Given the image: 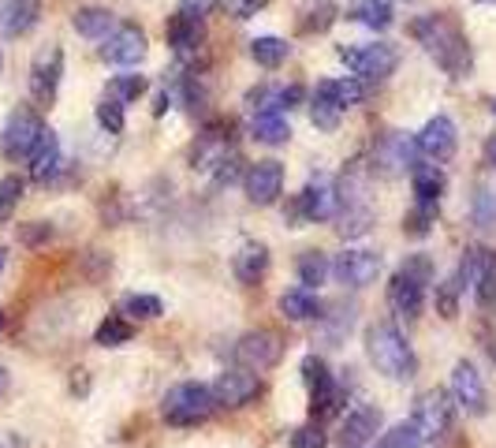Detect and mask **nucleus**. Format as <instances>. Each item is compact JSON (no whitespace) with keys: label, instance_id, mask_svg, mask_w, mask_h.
I'll list each match as a JSON object with an SVG mask.
<instances>
[{"label":"nucleus","instance_id":"obj_12","mask_svg":"<svg viewBox=\"0 0 496 448\" xmlns=\"http://www.w3.org/2000/svg\"><path fill=\"white\" fill-rule=\"evenodd\" d=\"M60 78H64V49L49 46L46 53H37L34 68H30V94L37 105H53L57 90H60Z\"/></svg>","mask_w":496,"mask_h":448},{"label":"nucleus","instance_id":"obj_35","mask_svg":"<svg viewBox=\"0 0 496 448\" xmlns=\"http://www.w3.org/2000/svg\"><path fill=\"white\" fill-rule=\"evenodd\" d=\"M336 232L344 235V239H358V235H366L369 232V224H374V214H369L366 206H358V202H344L340 206V214H336Z\"/></svg>","mask_w":496,"mask_h":448},{"label":"nucleus","instance_id":"obj_58","mask_svg":"<svg viewBox=\"0 0 496 448\" xmlns=\"http://www.w3.org/2000/svg\"><path fill=\"white\" fill-rule=\"evenodd\" d=\"M489 355H492V362H496V344H492V351H489Z\"/></svg>","mask_w":496,"mask_h":448},{"label":"nucleus","instance_id":"obj_18","mask_svg":"<svg viewBox=\"0 0 496 448\" xmlns=\"http://www.w3.org/2000/svg\"><path fill=\"white\" fill-rule=\"evenodd\" d=\"M258 392H262L258 374L243 370V366H232V370H224V374L213 381V400L224 403V407H246Z\"/></svg>","mask_w":496,"mask_h":448},{"label":"nucleus","instance_id":"obj_13","mask_svg":"<svg viewBox=\"0 0 496 448\" xmlns=\"http://www.w3.org/2000/svg\"><path fill=\"white\" fill-rule=\"evenodd\" d=\"M98 53H101L105 64L131 68V64H139V60L146 57V34H142V26H135V23H119V26L105 37V46H101Z\"/></svg>","mask_w":496,"mask_h":448},{"label":"nucleus","instance_id":"obj_37","mask_svg":"<svg viewBox=\"0 0 496 448\" xmlns=\"http://www.w3.org/2000/svg\"><path fill=\"white\" fill-rule=\"evenodd\" d=\"M119 314H128V318H139V321H153L164 314V303L157 296H146V292H131V296H123L119 299Z\"/></svg>","mask_w":496,"mask_h":448},{"label":"nucleus","instance_id":"obj_48","mask_svg":"<svg viewBox=\"0 0 496 448\" xmlns=\"http://www.w3.org/2000/svg\"><path fill=\"white\" fill-rule=\"evenodd\" d=\"M292 448H325V430H321L317 422L299 426V430L292 433Z\"/></svg>","mask_w":496,"mask_h":448},{"label":"nucleus","instance_id":"obj_14","mask_svg":"<svg viewBox=\"0 0 496 448\" xmlns=\"http://www.w3.org/2000/svg\"><path fill=\"white\" fill-rule=\"evenodd\" d=\"M415 142H410L403 131H385L374 146V169H381L385 176H399V172H410L418 165L415 161Z\"/></svg>","mask_w":496,"mask_h":448},{"label":"nucleus","instance_id":"obj_53","mask_svg":"<svg viewBox=\"0 0 496 448\" xmlns=\"http://www.w3.org/2000/svg\"><path fill=\"white\" fill-rule=\"evenodd\" d=\"M303 98H306V90H303L299 83H292V87H280V109H284V112H292V109H295Z\"/></svg>","mask_w":496,"mask_h":448},{"label":"nucleus","instance_id":"obj_4","mask_svg":"<svg viewBox=\"0 0 496 448\" xmlns=\"http://www.w3.org/2000/svg\"><path fill=\"white\" fill-rule=\"evenodd\" d=\"M213 389L210 385H202V381H180L169 389V396H164L160 403V415L164 422H172V426H198L213 415Z\"/></svg>","mask_w":496,"mask_h":448},{"label":"nucleus","instance_id":"obj_50","mask_svg":"<svg viewBox=\"0 0 496 448\" xmlns=\"http://www.w3.org/2000/svg\"><path fill=\"white\" fill-rule=\"evenodd\" d=\"M19 239L26 243V247H37V243H49L53 239V228L46 221H30V224L19 228Z\"/></svg>","mask_w":496,"mask_h":448},{"label":"nucleus","instance_id":"obj_49","mask_svg":"<svg viewBox=\"0 0 496 448\" xmlns=\"http://www.w3.org/2000/svg\"><path fill=\"white\" fill-rule=\"evenodd\" d=\"M224 5V12L232 16V19H251V16H258L269 0H221Z\"/></svg>","mask_w":496,"mask_h":448},{"label":"nucleus","instance_id":"obj_17","mask_svg":"<svg viewBox=\"0 0 496 448\" xmlns=\"http://www.w3.org/2000/svg\"><path fill=\"white\" fill-rule=\"evenodd\" d=\"M451 400H456L463 412H470V415H485V381H481V374H478V366L474 362H467V359H460L456 362V370H451Z\"/></svg>","mask_w":496,"mask_h":448},{"label":"nucleus","instance_id":"obj_7","mask_svg":"<svg viewBox=\"0 0 496 448\" xmlns=\"http://www.w3.org/2000/svg\"><path fill=\"white\" fill-rule=\"evenodd\" d=\"M280 359H284V340L273 329H254V333L239 337V344H235V362L251 374L273 370Z\"/></svg>","mask_w":496,"mask_h":448},{"label":"nucleus","instance_id":"obj_56","mask_svg":"<svg viewBox=\"0 0 496 448\" xmlns=\"http://www.w3.org/2000/svg\"><path fill=\"white\" fill-rule=\"evenodd\" d=\"M5 258H8V255H5V251H0V269H5Z\"/></svg>","mask_w":496,"mask_h":448},{"label":"nucleus","instance_id":"obj_11","mask_svg":"<svg viewBox=\"0 0 496 448\" xmlns=\"http://www.w3.org/2000/svg\"><path fill=\"white\" fill-rule=\"evenodd\" d=\"M243 191L254 206H273V202L284 194V165L273 157L258 161V165H251L243 172Z\"/></svg>","mask_w":496,"mask_h":448},{"label":"nucleus","instance_id":"obj_60","mask_svg":"<svg viewBox=\"0 0 496 448\" xmlns=\"http://www.w3.org/2000/svg\"><path fill=\"white\" fill-rule=\"evenodd\" d=\"M492 116H496V98H492Z\"/></svg>","mask_w":496,"mask_h":448},{"label":"nucleus","instance_id":"obj_34","mask_svg":"<svg viewBox=\"0 0 496 448\" xmlns=\"http://www.w3.org/2000/svg\"><path fill=\"white\" fill-rule=\"evenodd\" d=\"M287 53H292V46L284 42V37H276V34H262V37H254L251 42V57H254V64L258 68H280L284 60H287Z\"/></svg>","mask_w":496,"mask_h":448},{"label":"nucleus","instance_id":"obj_42","mask_svg":"<svg viewBox=\"0 0 496 448\" xmlns=\"http://www.w3.org/2000/svg\"><path fill=\"white\" fill-rule=\"evenodd\" d=\"M437 210H440V206H426V202H415V210L403 217V232H407V235H418V239L429 235L433 224H437Z\"/></svg>","mask_w":496,"mask_h":448},{"label":"nucleus","instance_id":"obj_29","mask_svg":"<svg viewBox=\"0 0 496 448\" xmlns=\"http://www.w3.org/2000/svg\"><path fill=\"white\" fill-rule=\"evenodd\" d=\"M276 307H280V314H284L287 321H314V318H321V299H317L314 292H306V288L284 292Z\"/></svg>","mask_w":496,"mask_h":448},{"label":"nucleus","instance_id":"obj_25","mask_svg":"<svg viewBox=\"0 0 496 448\" xmlns=\"http://www.w3.org/2000/svg\"><path fill=\"white\" fill-rule=\"evenodd\" d=\"M269 269V247L265 243H243L239 255L232 258V273L243 280V284H258Z\"/></svg>","mask_w":496,"mask_h":448},{"label":"nucleus","instance_id":"obj_52","mask_svg":"<svg viewBox=\"0 0 496 448\" xmlns=\"http://www.w3.org/2000/svg\"><path fill=\"white\" fill-rule=\"evenodd\" d=\"M213 172H217V187H224V183L239 180V157H235V153H232V157H224Z\"/></svg>","mask_w":496,"mask_h":448},{"label":"nucleus","instance_id":"obj_20","mask_svg":"<svg viewBox=\"0 0 496 448\" xmlns=\"http://www.w3.org/2000/svg\"><path fill=\"white\" fill-rule=\"evenodd\" d=\"M26 161H30V176H34L37 183H49V180L60 172L64 153H60V139H57V131H53V128H46V131L37 135L34 150L26 153Z\"/></svg>","mask_w":496,"mask_h":448},{"label":"nucleus","instance_id":"obj_61","mask_svg":"<svg viewBox=\"0 0 496 448\" xmlns=\"http://www.w3.org/2000/svg\"><path fill=\"white\" fill-rule=\"evenodd\" d=\"M0 68H5V57H0Z\"/></svg>","mask_w":496,"mask_h":448},{"label":"nucleus","instance_id":"obj_55","mask_svg":"<svg viewBox=\"0 0 496 448\" xmlns=\"http://www.w3.org/2000/svg\"><path fill=\"white\" fill-rule=\"evenodd\" d=\"M489 157H492V161H496V139H492V142H489Z\"/></svg>","mask_w":496,"mask_h":448},{"label":"nucleus","instance_id":"obj_19","mask_svg":"<svg viewBox=\"0 0 496 448\" xmlns=\"http://www.w3.org/2000/svg\"><path fill=\"white\" fill-rule=\"evenodd\" d=\"M164 37H169V46H172V53L180 60H191L205 46V23L176 12V16H169V23H164Z\"/></svg>","mask_w":496,"mask_h":448},{"label":"nucleus","instance_id":"obj_1","mask_svg":"<svg viewBox=\"0 0 496 448\" xmlns=\"http://www.w3.org/2000/svg\"><path fill=\"white\" fill-rule=\"evenodd\" d=\"M410 34H415V42L429 53V60H437V68L451 78H463L470 75L474 68V49L467 42L463 26L451 19L448 12H433V16H418L410 23Z\"/></svg>","mask_w":496,"mask_h":448},{"label":"nucleus","instance_id":"obj_21","mask_svg":"<svg viewBox=\"0 0 496 448\" xmlns=\"http://www.w3.org/2000/svg\"><path fill=\"white\" fill-rule=\"evenodd\" d=\"M381 430V412L369 403H358L355 412L344 419V444L347 448H362L366 441H374Z\"/></svg>","mask_w":496,"mask_h":448},{"label":"nucleus","instance_id":"obj_15","mask_svg":"<svg viewBox=\"0 0 496 448\" xmlns=\"http://www.w3.org/2000/svg\"><path fill=\"white\" fill-rule=\"evenodd\" d=\"M377 273H381V255H374V251L351 247V251L336 255V262H333V276L344 288H366V284L377 280Z\"/></svg>","mask_w":496,"mask_h":448},{"label":"nucleus","instance_id":"obj_46","mask_svg":"<svg viewBox=\"0 0 496 448\" xmlns=\"http://www.w3.org/2000/svg\"><path fill=\"white\" fill-rule=\"evenodd\" d=\"M460 280L456 276H448L444 284H440V288H437V310L444 314V318H456L460 314Z\"/></svg>","mask_w":496,"mask_h":448},{"label":"nucleus","instance_id":"obj_47","mask_svg":"<svg viewBox=\"0 0 496 448\" xmlns=\"http://www.w3.org/2000/svg\"><path fill=\"white\" fill-rule=\"evenodd\" d=\"M19 198H23V180L19 176H5V180H0V221L12 217V210L19 206Z\"/></svg>","mask_w":496,"mask_h":448},{"label":"nucleus","instance_id":"obj_9","mask_svg":"<svg viewBox=\"0 0 496 448\" xmlns=\"http://www.w3.org/2000/svg\"><path fill=\"white\" fill-rule=\"evenodd\" d=\"M415 146L426 161H433V165H444V161L456 157L460 150V131H456V120L437 112L433 120H426V128L415 135Z\"/></svg>","mask_w":496,"mask_h":448},{"label":"nucleus","instance_id":"obj_36","mask_svg":"<svg viewBox=\"0 0 496 448\" xmlns=\"http://www.w3.org/2000/svg\"><path fill=\"white\" fill-rule=\"evenodd\" d=\"M131 337H135V325H131L128 318H119V314L105 318V321L98 325V333H94V340H98L101 348H119V344H128Z\"/></svg>","mask_w":496,"mask_h":448},{"label":"nucleus","instance_id":"obj_62","mask_svg":"<svg viewBox=\"0 0 496 448\" xmlns=\"http://www.w3.org/2000/svg\"><path fill=\"white\" fill-rule=\"evenodd\" d=\"M0 381H5V370H0Z\"/></svg>","mask_w":496,"mask_h":448},{"label":"nucleus","instance_id":"obj_27","mask_svg":"<svg viewBox=\"0 0 496 448\" xmlns=\"http://www.w3.org/2000/svg\"><path fill=\"white\" fill-rule=\"evenodd\" d=\"M71 26H75L82 37H94V42H105V37L116 30V16H112L108 8L90 5V8H78V12L71 16Z\"/></svg>","mask_w":496,"mask_h":448},{"label":"nucleus","instance_id":"obj_10","mask_svg":"<svg viewBox=\"0 0 496 448\" xmlns=\"http://www.w3.org/2000/svg\"><path fill=\"white\" fill-rule=\"evenodd\" d=\"M46 131V124H41V116L26 105H19L8 124H5V135H0V150H5V157H26L37 142V135Z\"/></svg>","mask_w":496,"mask_h":448},{"label":"nucleus","instance_id":"obj_5","mask_svg":"<svg viewBox=\"0 0 496 448\" xmlns=\"http://www.w3.org/2000/svg\"><path fill=\"white\" fill-rule=\"evenodd\" d=\"M336 57L347 64V71L366 83H381L399 68V49L392 42H366V46H340Z\"/></svg>","mask_w":496,"mask_h":448},{"label":"nucleus","instance_id":"obj_45","mask_svg":"<svg viewBox=\"0 0 496 448\" xmlns=\"http://www.w3.org/2000/svg\"><path fill=\"white\" fill-rule=\"evenodd\" d=\"M303 381H306L310 392H317V389H325L328 381H333V374H328V362L321 355H306L303 359Z\"/></svg>","mask_w":496,"mask_h":448},{"label":"nucleus","instance_id":"obj_24","mask_svg":"<svg viewBox=\"0 0 496 448\" xmlns=\"http://www.w3.org/2000/svg\"><path fill=\"white\" fill-rule=\"evenodd\" d=\"M340 16H347V23L369 26V30H388L392 26V0H351Z\"/></svg>","mask_w":496,"mask_h":448},{"label":"nucleus","instance_id":"obj_32","mask_svg":"<svg viewBox=\"0 0 496 448\" xmlns=\"http://www.w3.org/2000/svg\"><path fill=\"white\" fill-rule=\"evenodd\" d=\"M321 83H325L328 94L336 98L340 109H351V105L366 101L369 90H374V83H366V78H355V75H347V78H321Z\"/></svg>","mask_w":496,"mask_h":448},{"label":"nucleus","instance_id":"obj_44","mask_svg":"<svg viewBox=\"0 0 496 448\" xmlns=\"http://www.w3.org/2000/svg\"><path fill=\"white\" fill-rule=\"evenodd\" d=\"M377 448H422V433L410 426V422H399V426H392V430L381 437Z\"/></svg>","mask_w":496,"mask_h":448},{"label":"nucleus","instance_id":"obj_2","mask_svg":"<svg viewBox=\"0 0 496 448\" xmlns=\"http://www.w3.org/2000/svg\"><path fill=\"white\" fill-rule=\"evenodd\" d=\"M366 351H369V362L392 381H410L418 374V355L410 348V340L396 329L392 321H374L366 329Z\"/></svg>","mask_w":496,"mask_h":448},{"label":"nucleus","instance_id":"obj_39","mask_svg":"<svg viewBox=\"0 0 496 448\" xmlns=\"http://www.w3.org/2000/svg\"><path fill=\"white\" fill-rule=\"evenodd\" d=\"M123 109H128V105H123V101H116V98H101L98 101V124L108 131V135H123V128H128V112H123Z\"/></svg>","mask_w":496,"mask_h":448},{"label":"nucleus","instance_id":"obj_6","mask_svg":"<svg viewBox=\"0 0 496 448\" xmlns=\"http://www.w3.org/2000/svg\"><path fill=\"white\" fill-rule=\"evenodd\" d=\"M340 214V194L336 183L328 176H314L299 194H295V206H292V221H333Z\"/></svg>","mask_w":496,"mask_h":448},{"label":"nucleus","instance_id":"obj_28","mask_svg":"<svg viewBox=\"0 0 496 448\" xmlns=\"http://www.w3.org/2000/svg\"><path fill=\"white\" fill-rule=\"evenodd\" d=\"M340 116H344V109L336 105V98L325 90V83H317L314 94H310V124L317 131H336L340 128Z\"/></svg>","mask_w":496,"mask_h":448},{"label":"nucleus","instance_id":"obj_54","mask_svg":"<svg viewBox=\"0 0 496 448\" xmlns=\"http://www.w3.org/2000/svg\"><path fill=\"white\" fill-rule=\"evenodd\" d=\"M0 448H19V437L8 433V430H0Z\"/></svg>","mask_w":496,"mask_h":448},{"label":"nucleus","instance_id":"obj_43","mask_svg":"<svg viewBox=\"0 0 496 448\" xmlns=\"http://www.w3.org/2000/svg\"><path fill=\"white\" fill-rule=\"evenodd\" d=\"M246 105H251V112H254V116H265V112H284V109H280V87H269V83L254 87L251 94H246Z\"/></svg>","mask_w":496,"mask_h":448},{"label":"nucleus","instance_id":"obj_57","mask_svg":"<svg viewBox=\"0 0 496 448\" xmlns=\"http://www.w3.org/2000/svg\"><path fill=\"white\" fill-rule=\"evenodd\" d=\"M478 5H496V0H478Z\"/></svg>","mask_w":496,"mask_h":448},{"label":"nucleus","instance_id":"obj_23","mask_svg":"<svg viewBox=\"0 0 496 448\" xmlns=\"http://www.w3.org/2000/svg\"><path fill=\"white\" fill-rule=\"evenodd\" d=\"M41 19V0H8L0 8V30L8 37H23L26 30H34Z\"/></svg>","mask_w":496,"mask_h":448},{"label":"nucleus","instance_id":"obj_31","mask_svg":"<svg viewBox=\"0 0 496 448\" xmlns=\"http://www.w3.org/2000/svg\"><path fill=\"white\" fill-rule=\"evenodd\" d=\"M251 135L262 142V146H284L292 139V124H287L284 112H265V116H254L251 120Z\"/></svg>","mask_w":496,"mask_h":448},{"label":"nucleus","instance_id":"obj_22","mask_svg":"<svg viewBox=\"0 0 496 448\" xmlns=\"http://www.w3.org/2000/svg\"><path fill=\"white\" fill-rule=\"evenodd\" d=\"M410 187H415V202H426V206H440V198L448 191V176L440 165L426 161V165L410 169Z\"/></svg>","mask_w":496,"mask_h":448},{"label":"nucleus","instance_id":"obj_40","mask_svg":"<svg viewBox=\"0 0 496 448\" xmlns=\"http://www.w3.org/2000/svg\"><path fill=\"white\" fill-rule=\"evenodd\" d=\"M470 217L478 228H496V191L492 187H478L470 198Z\"/></svg>","mask_w":496,"mask_h":448},{"label":"nucleus","instance_id":"obj_3","mask_svg":"<svg viewBox=\"0 0 496 448\" xmlns=\"http://www.w3.org/2000/svg\"><path fill=\"white\" fill-rule=\"evenodd\" d=\"M433 276V266L426 255H415V258H407L396 276L388 280V303L399 318H418L422 307H426V284Z\"/></svg>","mask_w":496,"mask_h":448},{"label":"nucleus","instance_id":"obj_33","mask_svg":"<svg viewBox=\"0 0 496 448\" xmlns=\"http://www.w3.org/2000/svg\"><path fill=\"white\" fill-rule=\"evenodd\" d=\"M295 273H299V284L306 292H314L317 284H325V276L333 273V262H328L325 251H303L299 262H295Z\"/></svg>","mask_w":496,"mask_h":448},{"label":"nucleus","instance_id":"obj_16","mask_svg":"<svg viewBox=\"0 0 496 448\" xmlns=\"http://www.w3.org/2000/svg\"><path fill=\"white\" fill-rule=\"evenodd\" d=\"M228 146H232V124L228 120H213V124H205V131L198 135V142L191 150V165L194 169H217L224 157H232Z\"/></svg>","mask_w":496,"mask_h":448},{"label":"nucleus","instance_id":"obj_59","mask_svg":"<svg viewBox=\"0 0 496 448\" xmlns=\"http://www.w3.org/2000/svg\"><path fill=\"white\" fill-rule=\"evenodd\" d=\"M0 329H5V314H0Z\"/></svg>","mask_w":496,"mask_h":448},{"label":"nucleus","instance_id":"obj_38","mask_svg":"<svg viewBox=\"0 0 496 448\" xmlns=\"http://www.w3.org/2000/svg\"><path fill=\"white\" fill-rule=\"evenodd\" d=\"M310 396H314V403H310L314 419H328V415H336V412H340V403L347 400V389H344V385H336V381H328L325 389H317V392H310Z\"/></svg>","mask_w":496,"mask_h":448},{"label":"nucleus","instance_id":"obj_41","mask_svg":"<svg viewBox=\"0 0 496 448\" xmlns=\"http://www.w3.org/2000/svg\"><path fill=\"white\" fill-rule=\"evenodd\" d=\"M150 90V83H146V75H116L112 83H108V98H116V101H139L142 94Z\"/></svg>","mask_w":496,"mask_h":448},{"label":"nucleus","instance_id":"obj_8","mask_svg":"<svg viewBox=\"0 0 496 448\" xmlns=\"http://www.w3.org/2000/svg\"><path fill=\"white\" fill-rule=\"evenodd\" d=\"M410 426L422 433V441H433L448 433L451 426V396L444 389H429L415 396V412H410Z\"/></svg>","mask_w":496,"mask_h":448},{"label":"nucleus","instance_id":"obj_51","mask_svg":"<svg viewBox=\"0 0 496 448\" xmlns=\"http://www.w3.org/2000/svg\"><path fill=\"white\" fill-rule=\"evenodd\" d=\"M221 0H180V12L191 16V19H205V16H213L217 12Z\"/></svg>","mask_w":496,"mask_h":448},{"label":"nucleus","instance_id":"obj_26","mask_svg":"<svg viewBox=\"0 0 496 448\" xmlns=\"http://www.w3.org/2000/svg\"><path fill=\"white\" fill-rule=\"evenodd\" d=\"M474 299L478 307H492L496 303V251L492 247H478V266H474Z\"/></svg>","mask_w":496,"mask_h":448},{"label":"nucleus","instance_id":"obj_30","mask_svg":"<svg viewBox=\"0 0 496 448\" xmlns=\"http://www.w3.org/2000/svg\"><path fill=\"white\" fill-rule=\"evenodd\" d=\"M340 8H336V0H306V5L299 8V30L303 34H321L336 23Z\"/></svg>","mask_w":496,"mask_h":448}]
</instances>
